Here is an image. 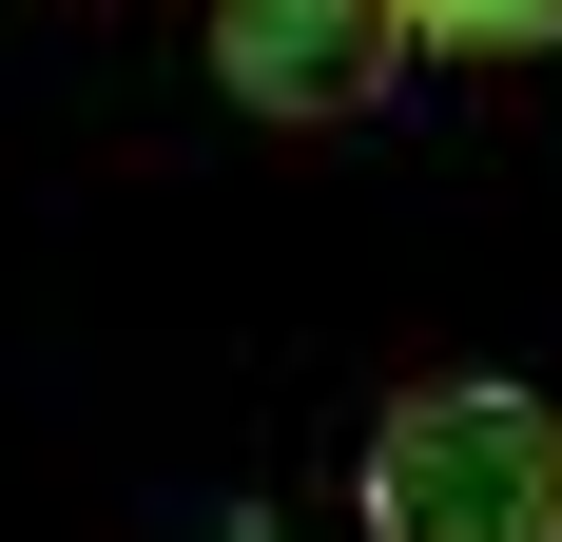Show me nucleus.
<instances>
[{
	"mask_svg": "<svg viewBox=\"0 0 562 542\" xmlns=\"http://www.w3.org/2000/svg\"><path fill=\"white\" fill-rule=\"evenodd\" d=\"M369 542H562V407L543 387H407L369 427Z\"/></svg>",
	"mask_w": 562,
	"mask_h": 542,
	"instance_id": "nucleus-1",
	"label": "nucleus"
},
{
	"mask_svg": "<svg viewBox=\"0 0 562 542\" xmlns=\"http://www.w3.org/2000/svg\"><path fill=\"white\" fill-rule=\"evenodd\" d=\"M214 78L252 116H291V136H330V116H369L407 78V20L389 0H214Z\"/></svg>",
	"mask_w": 562,
	"mask_h": 542,
	"instance_id": "nucleus-2",
	"label": "nucleus"
},
{
	"mask_svg": "<svg viewBox=\"0 0 562 542\" xmlns=\"http://www.w3.org/2000/svg\"><path fill=\"white\" fill-rule=\"evenodd\" d=\"M407 58H543L562 39V0H389Z\"/></svg>",
	"mask_w": 562,
	"mask_h": 542,
	"instance_id": "nucleus-3",
	"label": "nucleus"
}]
</instances>
